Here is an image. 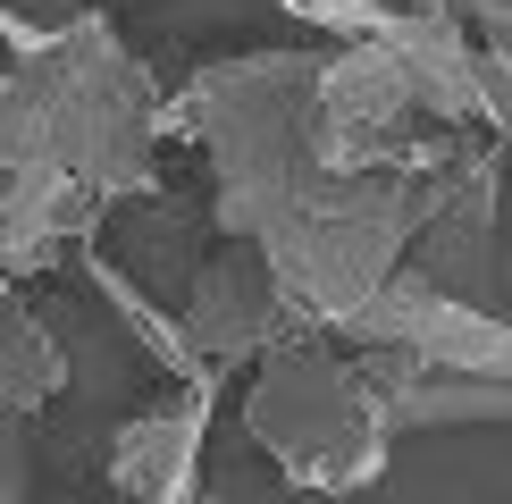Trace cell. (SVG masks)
Instances as JSON below:
<instances>
[{"mask_svg": "<svg viewBox=\"0 0 512 504\" xmlns=\"http://www.w3.org/2000/svg\"><path fill=\"white\" fill-rule=\"evenodd\" d=\"M101 194H84L68 177H42V168H17L0 177V294H17V278L42 261H59L68 244L101 236Z\"/></svg>", "mask_w": 512, "mask_h": 504, "instance_id": "obj_12", "label": "cell"}, {"mask_svg": "<svg viewBox=\"0 0 512 504\" xmlns=\"http://www.w3.org/2000/svg\"><path fill=\"white\" fill-rule=\"evenodd\" d=\"M0 504H34V429L0 404Z\"/></svg>", "mask_w": 512, "mask_h": 504, "instance_id": "obj_14", "label": "cell"}, {"mask_svg": "<svg viewBox=\"0 0 512 504\" xmlns=\"http://www.w3.org/2000/svg\"><path fill=\"white\" fill-rule=\"evenodd\" d=\"M168 320H177L185 353L219 378V370H244L252 353H269L277 336L294 328V311H286V294H277V278H269L261 244L210 227V244L194 252V269H185L177 294H168Z\"/></svg>", "mask_w": 512, "mask_h": 504, "instance_id": "obj_7", "label": "cell"}, {"mask_svg": "<svg viewBox=\"0 0 512 504\" xmlns=\"http://www.w3.org/2000/svg\"><path fill=\"white\" fill-rule=\"evenodd\" d=\"M336 42H387L420 110L454 135H504V42H479L454 0H303Z\"/></svg>", "mask_w": 512, "mask_h": 504, "instance_id": "obj_6", "label": "cell"}, {"mask_svg": "<svg viewBox=\"0 0 512 504\" xmlns=\"http://www.w3.org/2000/svg\"><path fill=\"white\" fill-rule=\"evenodd\" d=\"M42 168L101 202L160 185V84L110 17H0V177Z\"/></svg>", "mask_w": 512, "mask_h": 504, "instance_id": "obj_1", "label": "cell"}, {"mask_svg": "<svg viewBox=\"0 0 512 504\" xmlns=\"http://www.w3.org/2000/svg\"><path fill=\"white\" fill-rule=\"evenodd\" d=\"M252 387H244V429L252 446L277 462L286 488L319 496H353L387 471L395 437L378 429L370 395L353 378V353L328 328H286L269 353H252Z\"/></svg>", "mask_w": 512, "mask_h": 504, "instance_id": "obj_4", "label": "cell"}, {"mask_svg": "<svg viewBox=\"0 0 512 504\" xmlns=\"http://www.w3.org/2000/svg\"><path fill=\"white\" fill-rule=\"evenodd\" d=\"M336 345H370V353H403V362H437V370H479V378H512V328L504 311H471L454 294L420 286L412 269H395L370 303H353L328 328Z\"/></svg>", "mask_w": 512, "mask_h": 504, "instance_id": "obj_8", "label": "cell"}, {"mask_svg": "<svg viewBox=\"0 0 512 504\" xmlns=\"http://www.w3.org/2000/svg\"><path fill=\"white\" fill-rule=\"evenodd\" d=\"M437 177H395V168H361V177H336L319 168L294 202H277L261 219V261L277 294H286L294 328H336L353 303H370L378 286L395 278L403 244H412L420 210L437 202Z\"/></svg>", "mask_w": 512, "mask_h": 504, "instance_id": "obj_3", "label": "cell"}, {"mask_svg": "<svg viewBox=\"0 0 512 504\" xmlns=\"http://www.w3.org/2000/svg\"><path fill=\"white\" fill-rule=\"evenodd\" d=\"M395 269H412L420 286L454 294L471 311H504V219H496V160H487V143L445 168L437 202L420 210Z\"/></svg>", "mask_w": 512, "mask_h": 504, "instance_id": "obj_9", "label": "cell"}, {"mask_svg": "<svg viewBox=\"0 0 512 504\" xmlns=\"http://www.w3.org/2000/svg\"><path fill=\"white\" fill-rule=\"evenodd\" d=\"M194 504H210V496H194ZM227 504H286V496H227Z\"/></svg>", "mask_w": 512, "mask_h": 504, "instance_id": "obj_15", "label": "cell"}, {"mask_svg": "<svg viewBox=\"0 0 512 504\" xmlns=\"http://www.w3.org/2000/svg\"><path fill=\"white\" fill-rule=\"evenodd\" d=\"M353 378L370 395L378 429L412 437V429H487V420L512 412V378H479V370H437V362H403V353H370L345 345Z\"/></svg>", "mask_w": 512, "mask_h": 504, "instance_id": "obj_10", "label": "cell"}, {"mask_svg": "<svg viewBox=\"0 0 512 504\" xmlns=\"http://www.w3.org/2000/svg\"><path fill=\"white\" fill-rule=\"evenodd\" d=\"M311 68L319 51H244L210 59L177 101H160V143H194L210 168V227L261 236L277 202L319 177L311 160Z\"/></svg>", "mask_w": 512, "mask_h": 504, "instance_id": "obj_2", "label": "cell"}, {"mask_svg": "<svg viewBox=\"0 0 512 504\" xmlns=\"http://www.w3.org/2000/svg\"><path fill=\"white\" fill-rule=\"evenodd\" d=\"M59 387H68L59 336L42 328V311H26V294H0V404L17 420H34Z\"/></svg>", "mask_w": 512, "mask_h": 504, "instance_id": "obj_13", "label": "cell"}, {"mask_svg": "<svg viewBox=\"0 0 512 504\" xmlns=\"http://www.w3.org/2000/svg\"><path fill=\"white\" fill-rule=\"evenodd\" d=\"M479 135H454L420 110L412 76L395 68L387 42H336L311 68V160L336 177L361 168H395V177H437V168L471 160Z\"/></svg>", "mask_w": 512, "mask_h": 504, "instance_id": "obj_5", "label": "cell"}, {"mask_svg": "<svg viewBox=\"0 0 512 504\" xmlns=\"http://www.w3.org/2000/svg\"><path fill=\"white\" fill-rule=\"evenodd\" d=\"M210 395H219V387H177L168 404L135 412L110 437V496L118 504H194L202 496Z\"/></svg>", "mask_w": 512, "mask_h": 504, "instance_id": "obj_11", "label": "cell"}]
</instances>
